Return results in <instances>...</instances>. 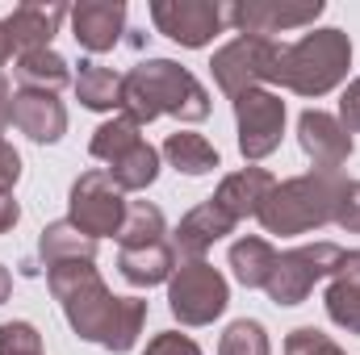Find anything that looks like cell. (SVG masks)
Wrapping results in <instances>:
<instances>
[{
  "label": "cell",
  "instance_id": "6da1fadb",
  "mask_svg": "<svg viewBox=\"0 0 360 355\" xmlns=\"http://www.w3.org/2000/svg\"><path fill=\"white\" fill-rule=\"evenodd\" d=\"M46 284H51V297L59 301L68 326L84 343H96L113 355H126L139 343V335L147 326V301L143 297H113L89 260L51 267Z\"/></svg>",
  "mask_w": 360,
  "mask_h": 355
},
{
  "label": "cell",
  "instance_id": "7a4b0ae2",
  "mask_svg": "<svg viewBox=\"0 0 360 355\" xmlns=\"http://www.w3.org/2000/svg\"><path fill=\"white\" fill-rule=\"evenodd\" d=\"M122 113L139 126H151L155 117L205 121L210 92L176 59H143L122 76Z\"/></svg>",
  "mask_w": 360,
  "mask_h": 355
},
{
  "label": "cell",
  "instance_id": "3957f363",
  "mask_svg": "<svg viewBox=\"0 0 360 355\" xmlns=\"http://www.w3.org/2000/svg\"><path fill=\"white\" fill-rule=\"evenodd\" d=\"M344 172H319L310 168L306 176L281 180L260 205V226L269 234H306L319 230L335 217V201L344 192Z\"/></svg>",
  "mask_w": 360,
  "mask_h": 355
},
{
  "label": "cell",
  "instance_id": "277c9868",
  "mask_svg": "<svg viewBox=\"0 0 360 355\" xmlns=\"http://www.w3.org/2000/svg\"><path fill=\"white\" fill-rule=\"evenodd\" d=\"M348 67H352V38L335 25L310 29L293 46H285L281 88L297 92V96H327L348 80Z\"/></svg>",
  "mask_w": 360,
  "mask_h": 355
},
{
  "label": "cell",
  "instance_id": "5b68a950",
  "mask_svg": "<svg viewBox=\"0 0 360 355\" xmlns=\"http://www.w3.org/2000/svg\"><path fill=\"white\" fill-rule=\"evenodd\" d=\"M210 72H214V84L226 92L231 100L243 96V92H252V88H264V84H281V72H285V42L239 34V38H231L226 46L214 51Z\"/></svg>",
  "mask_w": 360,
  "mask_h": 355
},
{
  "label": "cell",
  "instance_id": "8992f818",
  "mask_svg": "<svg viewBox=\"0 0 360 355\" xmlns=\"http://www.w3.org/2000/svg\"><path fill=\"white\" fill-rule=\"evenodd\" d=\"M231 305V284L226 276L205 260L180 264L168 280V309L180 326H210L214 318H222V309Z\"/></svg>",
  "mask_w": 360,
  "mask_h": 355
},
{
  "label": "cell",
  "instance_id": "52a82bcc",
  "mask_svg": "<svg viewBox=\"0 0 360 355\" xmlns=\"http://www.w3.org/2000/svg\"><path fill=\"white\" fill-rule=\"evenodd\" d=\"M344 260V247L335 243H310V247H293V251H281L276 264L269 272V293L276 305H302L319 280H331L335 267Z\"/></svg>",
  "mask_w": 360,
  "mask_h": 355
},
{
  "label": "cell",
  "instance_id": "ba28073f",
  "mask_svg": "<svg viewBox=\"0 0 360 355\" xmlns=\"http://www.w3.org/2000/svg\"><path fill=\"white\" fill-rule=\"evenodd\" d=\"M126 209H130V201H126V192L113 184L109 172H101V168H92L84 176H76L72 184V192H68V222L72 226H80L89 239H105V234H122V222H126Z\"/></svg>",
  "mask_w": 360,
  "mask_h": 355
},
{
  "label": "cell",
  "instance_id": "9c48e42d",
  "mask_svg": "<svg viewBox=\"0 0 360 355\" xmlns=\"http://www.w3.org/2000/svg\"><path fill=\"white\" fill-rule=\"evenodd\" d=\"M235 105V126H239V151L243 159H269L281 147L285 134V100L272 88H252L231 100Z\"/></svg>",
  "mask_w": 360,
  "mask_h": 355
},
{
  "label": "cell",
  "instance_id": "30bf717a",
  "mask_svg": "<svg viewBox=\"0 0 360 355\" xmlns=\"http://www.w3.org/2000/svg\"><path fill=\"white\" fill-rule=\"evenodd\" d=\"M323 0H306V4H285V0H235V4H222V17L226 25H235L239 34H252V38H272V34H285V29H302V25H314L323 17Z\"/></svg>",
  "mask_w": 360,
  "mask_h": 355
},
{
  "label": "cell",
  "instance_id": "8fae6325",
  "mask_svg": "<svg viewBox=\"0 0 360 355\" xmlns=\"http://www.w3.org/2000/svg\"><path fill=\"white\" fill-rule=\"evenodd\" d=\"M151 21L164 38H172L188 51L210 46L214 34L226 25L218 0H151Z\"/></svg>",
  "mask_w": 360,
  "mask_h": 355
},
{
  "label": "cell",
  "instance_id": "7c38bea8",
  "mask_svg": "<svg viewBox=\"0 0 360 355\" xmlns=\"http://www.w3.org/2000/svg\"><path fill=\"white\" fill-rule=\"evenodd\" d=\"M297 142L319 172H340L352 159V134L335 113H323V109H306L297 117Z\"/></svg>",
  "mask_w": 360,
  "mask_h": 355
},
{
  "label": "cell",
  "instance_id": "4fadbf2b",
  "mask_svg": "<svg viewBox=\"0 0 360 355\" xmlns=\"http://www.w3.org/2000/svg\"><path fill=\"white\" fill-rule=\"evenodd\" d=\"M126 34V4L122 0H80L72 8V38L89 51L105 55L122 42Z\"/></svg>",
  "mask_w": 360,
  "mask_h": 355
},
{
  "label": "cell",
  "instance_id": "5bb4252c",
  "mask_svg": "<svg viewBox=\"0 0 360 355\" xmlns=\"http://www.w3.org/2000/svg\"><path fill=\"white\" fill-rule=\"evenodd\" d=\"M63 17H72L68 4H42V0H30V4H17V8L4 17V34H8V42H13L17 55L51 51V38L59 34Z\"/></svg>",
  "mask_w": 360,
  "mask_h": 355
},
{
  "label": "cell",
  "instance_id": "9a60e30c",
  "mask_svg": "<svg viewBox=\"0 0 360 355\" xmlns=\"http://www.w3.org/2000/svg\"><path fill=\"white\" fill-rule=\"evenodd\" d=\"M235 217L226 213V209H218L214 201H201V205H193L184 217H180L176 234H172V251H176L184 264H193V260H201L218 239H226V234H235Z\"/></svg>",
  "mask_w": 360,
  "mask_h": 355
},
{
  "label": "cell",
  "instance_id": "2e32d148",
  "mask_svg": "<svg viewBox=\"0 0 360 355\" xmlns=\"http://www.w3.org/2000/svg\"><path fill=\"white\" fill-rule=\"evenodd\" d=\"M13 126L30 142H59L68 134V109L55 92H13Z\"/></svg>",
  "mask_w": 360,
  "mask_h": 355
},
{
  "label": "cell",
  "instance_id": "e0dca14e",
  "mask_svg": "<svg viewBox=\"0 0 360 355\" xmlns=\"http://www.w3.org/2000/svg\"><path fill=\"white\" fill-rule=\"evenodd\" d=\"M117 272H122V280L134 284V288H151V284L172 280V272H176L172 239H151V243L122 247V251H117Z\"/></svg>",
  "mask_w": 360,
  "mask_h": 355
},
{
  "label": "cell",
  "instance_id": "ac0fdd59",
  "mask_svg": "<svg viewBox=\"0 0 360 355\" xmlns=\"http://www.w3.org/2000/svg\"><path fill=\"white\" fill-rule=\"evenodd\" d=\"M272 188H276V180H272L269 168H239V172L222 176L218 192L210 201L218 209H226L235 222H243V217H256L260 213V205H264V196H269Z\"/></svg>",
  "mask_w": 360,
  "mask_h": 355
},
{
  "label": "cell",
  "instance_id": "d6986e66",
  "mask_svg": "<svg viewBox=\"0 0 360 355\" xmlns=\"http://www.w3.org/2000/svg\"><path fill=\"white\" fill-rule=\"evenodd\" d=\"M327 318L348 330V335H360V251H344V260L335 267L331 284H327Z\"/></svg>",
  "mask_w": 360,
  "mask_h": 355
},
{
  "label": "cell",
  "instance_id": "ffe728a7",
  "mask_svg": "<svg viewBox=\"0 0 360 355\" xmlns=\"http://www.w3.org/2000/svg\"><path fill=\"white\" fill-rule=\"evenodd\" d=\"M80 260L96 264V239H89L68 217L63 222H46L42 234H38V267L51 272V267H59V264H80Z\"/></svg>",
  "mask_w": 360,
  "mask_h": 355
},
{
  "label": "cell",
  "instance_id": "44dd1931",
  "mask_svg": "<svg viewBox=\"0 0 360 355\" xmlns=\"http://www.w3.org/2000/svg\"><path fill=\"white\" fill-rule=\"evenodd\" d=\"M13 80L30 92H59L72 84V67L59 51H30L13 59Z\"/></svg>",
  "mask_w": 360,
  "mask_h": 355
},
{
  "label": "cell",
  "instance_id": "7402d4cb",
  "mask_svg": "<svg viewBox=\"0 0 360 355\" xmlns=\"http://www.w3.org/2000/svg\"><path fill=\"white\" fill-rule=\"evenodd\" d=\"M72 84H76V100H80L84 109H92V113H113V109H122V76H117L113 67H101V63L84 59Z\"/></svg>",
  "mask_w": 360,
  "mask_h": 355
},
{
  "label": "cell",
  "instance_id": "603a6c76",
  "mask_svg": "<svg viewBox=\"0 0 360 355\" xmlns=\"http://www.w3.org/2000/svg\"><path fill=\"white\" fill-rule=\"evenodd\" d=\"M160 155H164L176 172H184V176H205V172L222 168L218 147H214L210 138L193 134V130H176V134H168V142H164Z\"/></svg>",
  "mask_w": 360,
  "mask_h": 355
},
{
  "label": "cell",
  "instance_id": "cb8c5ba5",
  "mask_svg": "<svg viewBox=\"0 0 360 355\" xmlns=\"http://www.w3.org/2000/svg\"><path fill=\"white\" fill-rule=\"evenodd\" d=\"M105 172L113 176V184H117L122 192H143V188H151L155 176H160V151L143 138V142H134L126 155H117Z\"/></svg>",
  "mask_w": 360,
  "mask_h": 355
},
{
  "label": "cell",
  "instance_id": "d4e9b609",
  "mask_svg": "<svg viewBox=\"0 0 360 355\" xmlns=\"http://www.w3.org/2000/svg\"><path fill=\"white\" fill-rule=\"evenodd\" d=\"M272 264H276V251H272L269 239L248 234V239H239V243L231 247V272H235V280H239L243 288H264Z\"/></svg>",
  "mask_w": 360,
  "mask_h": 355
},
{
  "label": "cell",
  "instance_id": "484cf974",
  "mask_svg": "<svg viewBox=\"0 0 360 355\" xmlns=\"http://www.w3.org/2000/svg\"><path fill=\"white\" fill-rule=\"evenodd\" d=\"M134 142H143V126L139 121H130L126 113L122 117H109V121H101L96 130H92V159H101V163H113L117 155H126Z\"/></svg>",
  "mask_w": 360,
  "mask_h": 355
},
{
  "label": "cell",
  "instance_id": "4316f807",
  "mask_svg": "<svg viewBox=\"0 0 360 355\" xmlns=\"http://www.w3.org/2000/svg\"><path fill=\"white\" fill-rule=\"evenodd\" d=\"M151 239H168V222H164L160 205H151V201H130L117 243H122V247H134V243H151Z\"/></svg>",
  "mask_w": 360,
  "mask_h": 355
},
{
  "label": "cell",
  "instance_id": "83f0119b",
  "mask_svg": "<svg viewBox=\"0 0 360 355\" xmlns=\"http://www.w3.org/2000/svg\"><path fill=\"white\" fill-rule=\"evenodd\" d=\"M218 355H272L269 330L256 322V318H239L222 330L218 339Z\"/></svg>",
  "mask_w": 360,
  "mask_h": 355
},
{
  "label": "cell",
  "instance_id": "f1b7e54d",
  "mask_svg": "<svg viewBox=\"0 0 360 355\" xmlns=\"http://www.w3.org/2000/svg\"><path fill=\"white\" fill-rule=\"evenodd\" d=\"M0 355H46L34 322H0Z\"/></svg>",
  "mask_w": 360,
  "mask_h": 355
},
{
  "label": "cell",
  "instance_id": "f546056e",
  "mask_svg": "<svg viewBox=\"0 0 360 355\" xmlns=\"http://www.w3.org/2000/svg\"><path fill=\"white\" fill-rule=\"evenodd\" d=\"M285 355H348V351L331 335H323L319 326H297L285 339Z\"/></svg>",
  "mask_w": 360,
  "mask_h": 355
},
{
  "label": "cell",
  "instance_id": "4dcf8cb0",
  "mask_svg": "<svg viewBox=\"0 0 360 355\" xmlns=\"http://www.w3.org/2000/svg\"><path fill=\"white\" fill-rule=\"evenodd\" d=\"M331 222H335L340 230H348V234H360V180H348V184H344Z\"/></svg>",
  "mask_w": 360,
  "mask_h": 355
},
{
  "label": "cell",
  "instance_id": "1f68e13d",
  "mask_svg": "<svg viewBox=\"0 0 360 355\" xmlns=\"http://www.w3.org/2000/svg\"><path fill=\"white\" fill-rule=\"evenodd\" d=\"M143 355H205L188 335H176V330H160L151 343H147V351Z\"/></svg>",
  "mask_w": 360,
  "mask_h": 355
},
{
  "label": "cell",
  "instance_id": "d6a6232c",
  "mask_svg": "<svg viewBox=\"0 0 360 355\" xmlns=\"http://www.w3.org/2000/svg\"><path fill=\"white\" fill-rule=\"evenodd\" d=\"M21 180V155L13 151V142L0 134V192H13Z\"/></svg>",
  "mask_w": 360,
  "mask_h": 355
},
{
  "label": "cell",
  "instance_id": "836d02e7",
  "mask_svg": "<svg viewBox=\"0 0 360 355\" xmlns=\"http://www.w3.org/2000/svg\"><path fill=\"white\" fill-rule=\"evenodd\" d=\"M340 121H344L348 134H356L360 130V76L344 88V96H340Z\"/></svg>",
  "mask_w": 360,
  "mask_h": 355
},
{
  "label": "cell",
  "instance_id": "e575fe53",
  "mask_svg": "<svg viewBox=\"0 0 360 355\" xmlns=\"http://www.w3.org/2000/svg\"><path fill=\"white\" fill-rule=\"evenodd\" d=\"M17 217H21L17 196H13V192H0V234H8V230L17 226Z\"/></svg>",
  "mask_w": 360,
  "mask_h": 355
},
{
  "label": "cell",
  "instance_id": "d590c367",
  "mask_svg": "<svg viewBox=\"0 0 360 355\" xmlns=\"http://www.w3.org/2000/svg\"><path fill=\"white\" fill-rule=\"evenodd\" d=\"M13 126V88H8V80L0 76V134Z\"/></svg>",
  "mask_w": 360,
  "mask_h": 355
},
{
  "label": "cell",
  "instance_id": "8d00e7d4",
  "mask_svg": "<svg viewBox=\"0 0 360 355\" xmlns=\"http://www.w3.org/2000/svg\"><path fill=\"white\" fill-rule=\"evenodd\" d=\"M13 55H17V51H13V42H8V34H4V21H0V67H4Z\"/></svg>",
  "mask_w": 360,
  "mask_h": 355
},
{
  "label": "cell",
  "instance_id": "74e56055",
  "mask_svg": "<svg viewBox=\"0 0 360 355\" xmlns=\"http://www.w3.org/2000/svg\"><path fill=\"white\" fill-rule=\"evenodd\" d=\"M8 293H13V276H8V267H0V305L8 301Z\"/></svg>",
  "mask_w": 360,
  "mask_h": 355
}]
</instances>
